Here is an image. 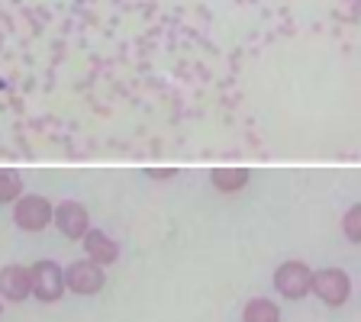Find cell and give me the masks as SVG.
Listing matches in <instances>:
<instances>
[{
	"mask_svg": "<svg viewBox=\"0 0 361 322\" xmlns=\"http://www.w3.org/2000/svg\"><path fill=\"white\" fill-rule=\"evenodd\" d=\"M84 248H87V258L97 264H113L116 258H120V245L110 239V235H104L100 229H90L87 235H84Z\"/></svg>",
	"mask_w": 361,
	"mask_h": 322,
	"instance_id": "8",
	"label": "cell"
},
{
	"mask_svg": "<svg viewBox=\"0 0 361 322\" xmlns=\"http://www.w3.org/2000/svg\"><path fill=\"white\" fill-rule=\"evenodd\" d=\"M274 287H278V293L287 297V300H303L313 290V271L303 261H287L274 271Z\"/></svg>",
	"mask_w": 361,
	"mask_h": 322,
	"instance_id": "1",
	"label": "cell"
},
{
	"mask_svg": "<svg viewBox=\"0 0 361 322\" xmlns=\"http://www.w3.org/2000/svg\"><path fill=\"white\" fill-rule=\"evenodd\" d=\"M32 293H36L42 303H55L65 293V271L55 261H36L32 264Z\"/></svg>",
	"mask_w": 361,
	"mask_h": 322,
	"instance_id": "4",
	"label": "cell"
},
{
	"mask_svg": "<svg viewBox=\"0 0 361 322\" xmlns=\"http://www.w3.org/2000/svg\"><path fill=\"white\" fill-rule=\"evenodd\" d=\"M65 284H68V290L90 297V293H97L104 287V268L97 261H90V258L87 261H75L65 271Z\"/></svg>",
	"mask_w": 361,
	"mask_h": 322,
	"instance_id": "6",
	"label": "cell"
},
{
	"mask_svg": "<svg viewBox=\"0 0 361 322\" xmlns=\"http://www.w3.org/2000/svg\"><path fill=\"white\" fill-rule=\"evenodd\" d=\"M13 219L20 229H26V233H42L45 225L55 219V210L52 203L45 200V197H36V194H26L16 200L13 206Z\"/></svg>",
	"mask_w": 361,
	"mask_h": 322,
	"instance_id": "2",
	"label": "cell"
},
{
	"mask_svg": "<svg viewBox=\"0 0 361 322\" xmlns=\"http://www.w3.org/2000/svg\"><path fill=\"white\" fill-rule=\"evenodd\" d=\"M248 184V171L245 168H216L213 171V187L223 190V194H235Z\"/></svg>",
	"mask_w": 361,
	"mask_h": 322,
	"instance_id": "9",
	"label": "cell"
},
{
	"mask_svg": "<svg viewBox=\"0 0 361 322\" xmlns=\"http://www.w3.org/2000/svg\"><path fill=\"white\" fill-rule=\"evenodd\" d=\"M313 293L326 306H342L348 300V293H352V280H348L345 271L326 268L319 274H313Z\"/></svg>",
	"mask_w": 361,
	"mask_h": 322,
	"instance_id": "3",
	"label": "cell"
},
{
	"mask_svg": "<svg viewBox=\"0 0 361 322\" xmlns=\"http://www.w3.org/2000/svg\"><path fill=\"white\" fill-rule=\"evenodd\" d=\"M342 233H345L352 242H361V203H355L352 210L345 213V219H342Z\"/></svg>",
	"mask_w": 361,
	"mask_h": 322,
	"instance_id": "12",
	"label": "cell"
},
{
	"mask_svg": "<svg viewBox=\"0 0 361 322\" xmlns=\"http://www.w3.org/2000/svg\"><path fill=\"white\" fill-rule=\"evenodd\" d=\"M242 319L245 322H281V309L271 300H252V303H245Z\"/></svg>",
	"mask_w": 361,
	"mask_h": 322,
	"instance_id": "10",
	"label": "cell"
},
{
	"mask_svg": "<svg viewBox=\"0 0 361 322\" xmlns=\"http://www.w3.org/2000/svg\"><path fill=\"white\" fill-rule=\"evenodd\" d=\"M0 313H4V306H0Z\"/></svg>",
	"mask_w": 361,
	"mask_h": 322,
	"instance_id": "13",
	"label": "cell"
},
{
	"mask_svg": "<svg viewBox=\"0 0 361 322\" xmlns=\"http://www.w3.org/2000/svg\"><path fill=\"white\" fill-rule=\"evenodd\" d=\"M23 194V180L16 171H10V168H0V203H13L20 200Z\"/></svg>",
	"mask_w": 361,
	"mask_h": 322,
	"instance_id": "11",
	"label": "cell"
},
{
	"mask_svg": "<svg viewBox=\"0 0 361 322\" xmlns=\"http://www.w3.org/2000/svg\"><path fill=\"white\" fill-rule=\"evenodd\" d=\"M55 225H59V233L65 235V239L78 242L90 233V216H87V210H84L81 203L65 200V203L55 206Z\"/></svg>",
	"mask_w": 361,
	"mask_h": 322,
	"instance_id": "5",
	"label": "cell"
},
{
	"mask_svg": "<svg viewBox=\"0 0 361 322\" xmlns=\"http://www.w3.org/2000/svg\"><path fill=\"white\" fill-rule=\"evenodd\" d=\"M32 293V271H26L23 264H7L0 271V297L20 303Z\"/></svg>",
	"mask_w": 361,
	"mask_h": 322,
	"instance_id": "7",
	"label": "cell"
}]
</instances>
